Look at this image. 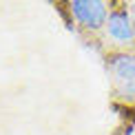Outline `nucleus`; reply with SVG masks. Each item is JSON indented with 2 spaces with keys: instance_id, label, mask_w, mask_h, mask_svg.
Masks as SVG:
<instances>
[{
  "instance_id": "obj_2",
  "label": "nucleus",
  "mask_w": 135,
  "mask_h": 135,
  "mask_svg": "<svg viewBox=\"0 0 135 135\" xmlns=\"http://www.w3.org/2000/svg\"><path fill=\"white\" fill-rule=\"evenodd\" d=\"M104 38L115 51H135V20L126 4L111 7L104 25Z\"/></svg>"
},
{
  "instance_id": "obj_1",
  "label": "nucleus",
  "mask_w": 135,
  "mask_h": 135,
  "mask_svg": "<svg viewBox=\"0 0 135 135\" xmlns=\"http://www.w3.org/2000/svg\"><path fill=\"white\" fill-rule=\"evenodd\" d=\"M106 69L113 84V95L122 104H135V51H113L106 55Z\"/></svg>"
},
{
  "instance_id": "obj_3",
  "label": "nucleus",
  "mask_w": 135,
  "mask_h": 135,
  "mask_svg": "<svg viewBox=\"0 0 135 135\" xmlns=\"http://www.w3.org/2000/svg\"><path fill=\"white\" fill-rule=\"evenodd\" d=\"M66 11L80 29L98 33L106 25L111 4L104 0H71V2H66Z\"/></svg>"
}]
</instances>
